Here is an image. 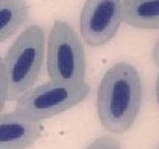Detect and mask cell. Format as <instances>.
Instances as JSON below:
<instances>
[{
	"mask_svg": "<svg viewBox=\"0 0 159 149\" xmlns=\"http://www.w3.org/2000/svg\"><path fill=\"white\" fill-rule=\"evenodd\" d=\"M89 91L86 82L61 84L50 81L23 94L17 101L16 112L35 122H42L76 106L89 96Z\"/></svg>",
	"mask_w": 159,
	"mask_h": 149,
	"instance_id": "obj_4",
	"label": "cell"
},
{
	"mask_svg": "<svg viewBox=\"0 0 159 149\" xmlns=\"http://www.w3.org/2000/svg\"><path fill=\"white\" fill-rule=\"evenodd\" d=\"M42 133L41 122L15 112L0 113V149H28Z\"/></svg>",
	"mask_w": 159,
	"mask_h": 149,
	"instance_id": "obj_6",
	"label": "cell"
},
{
	"mask_svg": "<svg viewBox=\"0 0 159 149\" xmlns=\"http://www.w3.org/2000/svg\"><path fill=\"white\" fill-rule=\"evenodd\" d=\"M120 0H86L80 15V33L89 47H102L116 35L122 25Z\"/></svg>",
	"mask_w": 159,
	"mask_h": 149,
	"instance_id": "obj_5",
	"label": "cell"
},
{
	"mask_svg": "<svg viewBox=\"0 0 159 149\" xmlns=\"http://www.w3.org/2000/svg\"><path fill=\"white\" fill-rule=\"evenodd\" d=\"M0 1H1V0H0Z\"/></svg>",
	"mask_w": 159,
	"mask_h": 149,
	"instance_id": "obj_11",
	"label": "cell"
},
{
	"mask_svg": "<svg viewBox=\"0 0 159 149\" xmlns=\"http://www.w3.org/2000/svg\"><path fill=\"white\" fill-rule=\"evenodd\" d=\"M29 17L27 0H1L0 1V43L11 38L25 25Z\"/></svg>",
	"mask_w": 159,
	"mask_h": 149,
	"instance_id": "obj_8",
	"label": "cell"
},
{
	"mask_svg": "<svg viewBox=\"0 0 159 149\" xmlns=\"http://www.w3.org/2000/svg\"><path fill=\"white\" fill-rule=\"evenodd\" d=\"M122 22L144 30L159 29V0H120Z\"/></svg>",
	"mask_w": 159,
	"mask_h": 149,
	"instance_id": "obj_7",
	"label": "cell"
},
{
	"mask_svg": "<svg viewBox=\"0 0 159 149\" xmlns=\"http://www.w3.org/2000/svg\"><path fill=\"white\" fill-rule=\"evenodd\" d=\"M47 70L52 82L80 84L85 82L86 59L79 33L63 20H55L47 42Z\"/></svg>",
	"mask_w": 159,
	"mask_h": 149,
	"instance_id": "obj_3",
	"label": "cell"
},
{
	"mask_svg": "<svg viewBox=\"0 0 159 149\" xmlns=\"http://www.w3.org/2000/svg\"><path fill=\"white\" fill-rule=\"evenodd\" d=\"M45 32L39 25L27 27L2 57L8 77V101H18L34 86L44 62Z\"/></svg>",
	"mask_w": 159,
	"mask_h": 149,
	"instance_id": "obj_2",
	"label": "cell"
},
{
	"mask_svg": "<svg viewBox=\"0 0 159 149\" xmlns=\"http://www.w3.org/2000/svg\"><path fill=\"white\" fill-rule=\"evenodd\" d=\"M86 149H123V147L118 139L105 135L94 139Z\"/></svg>",
	"mask_w": 159,
	"mask_h": 149,
	"instance_id": "obj_9",
	"label": "cell"
},
{
	"mask_svg": "<svg viewBox=\"0 0 159 149\" xmlns=\"http://www.w3.org/2000/svg\"><path fill=\"white\" fill-rule=\"evenodd\" d=\"M8 77L6 67L3 64V60L0 55V113L2 112L3 107L8 101Z\"/></svg>",
	"mask_w": 159,
	"mask_h": 149,
	"instance_id": "obj_10",
	"label": "cell"
},
{
	"mask_svg": "<svg viewBox=\"0 0 159 149\" xmlns=\"http://www.w3.org/2000/svg\"><path fill=\"white\" fill-rule=\"evenodd\" d=\"M143 82L138 70L126 61L113 64L105 72L96 97L99 122L113 134L132 128L142 108Z\"/></svg>",
	"mask_w": 159,
	"mask_h": 149,
	"instance_id": "obj_1",
	"label": "cell"
}]
</instances>
